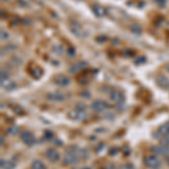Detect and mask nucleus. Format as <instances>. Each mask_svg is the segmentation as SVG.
<instances>
[{"label": "nucleus", "mask_w": 169, "mask_h": 169, "mask_svg": "<svg viewBox=\"0 0 169 169\" xmlns=\"http://www.w3.org/2000/svg\"><path fill=\"white\" fill-rule=\"evenodd\" d=\"M68 117L72 121H83L87 117L86 106L83 104H78L76 106V110L68 113Z\"/></svg>", "instance_id": "obj_1"}, {"label": "nucleus", "mask_w": 169, "mask_h": 169, "mask_svg": "<svg viewBox=\"0 0 169 169\" xmlns=\"http://www.w3.org/2000/svg\"><path fill=\"white\" fill-rule=\"evenodd\" d=\"M79 160V149L77 147H70L66 151V156L63 157L64 165H73Z\"/></svg>", "instance_id": "obj_2"}, {"label": "nucleus", "mask_w": 169, "mask_h": 169, "mask_svg": "<svg viewBox=\"0 0 169 169\" xmlns=\"http://www.w3.org/2000/svg\"><path fill=\"white\" fill-rule=\"evenodd\" d=\"M144 164L150 169H160L162 165L161 160L156 156H147L144 158Z\"/></svg>", "instance_id": "obj_3"}, {"label": "nucleus", "mask_w": 169, "mask_h": 169, "mask_svg": "<svg viewBox=\"0 0 169 169\" xmlns=\"http://www.w3.org/2000/svg\"><path fill=\"white\" fill-rule=\"evenodd\" d=\"M91 110L97 112V113H102L104 110H106L110 108V104L103 99H95L94 102L90 104Z\"/></svg>", "instance_id": "obj_4"}, {"label": "nucleus", "mask_w": 169, "mask_h": 169, "mask_svg": "<svg viewBox=\"0 0 169 169\" xmlns=\"http://www.w3.org/2000/svg\"><path fill=\"white\" fill-rule=\"evenodd\" d=\"M70 31L72 34H75L78 37H85L86 36V32L83 31V26L80 25L78 20H71L70 22Z\"/></svg>", "instance_id": "obj_5"}, {"label": "nucleus", "mask_w": 169, "mask_h": 169, "mask_svg": "<svg viewBox=\"0 0 169 169\" xmlns=\"http://www.w3.org/2000/svg\"><path fill=\"white\" fill-rule=\"evenodd\" d=\"M110 99L112 102H114L117 106H121L122 104H124V96L117 89H112L110 91Z\"/></svg>", "instance_id": "obj_6"}, {"label": "nucleus", "mask_w": 169, "mask_h": 169, "mask_svg": "<svg viewBox=\"0 0 169 169\" xmlns=\"http://www.w3.org/2000/svg\"><path fill=\"white\" fill-rule=\"evenodd\" d=\"M20 139H22V141H23L26 146H29V147L33 146L36 142L35 137H34L33 133L29 132V131H23L22 134H20Z\"/></svg>", "instance_id": "obj_7"}, {"label": "nucleus", "mask_w": 169, "mask_h": 169, "mask_svg": "<svg viewBox=\"0 0 169 169\" xmlns=\"http://www.w3.org/2000/svg\"><path fill=\"white\" fill-rule=\"evenodd\" d=\"M70 78L69 77H67V76L64 75H58L55 76L54 79H53V83H55V85H58V86L60 87H66L68 86L69 83H70Z\"/></svg>", "instance_id": "obj_8"}, {"label": "nucleus", "mask_w": 169, "mask_h": 169, "mask_svg": "<svg viewBox=\"0 0 169 169\" xmlns=\"http://www.w3.org/2000/svg\"><path fill=\"white\" fill-rule=\"evenodd\" d=\"M151 151L156 156H168L169 154V147L166 146H154L151 147Z\"/></svg>", "instance_id": "obj_9"}, {"label": "nucleus", "mask_w": 169, "mask_h": 169, "mask_svg": "<svg viewBox=\"0 0 169 169\" xmlns=\"http://www.w3.org/2000/svg\"><path fill=\"white\" fill-rule=\"evenodd\" d=\"M45 157H46L50 161L55 162L60 159V154L55 149H53V148H49V149H46V151H45Z\"/></svg>", "instance_id": "obj_10"}, {"label": "nucleus", "mask_w": 169, "mask_h": 169, "mask_svg": "<svg viewBox=\"0 0 169 169\" xmlns=\"http://www.w3.org/2000/svg\"><path fill=\"white\" fill-rule=\"evenodd\" d=\"M91 10L94 12V15L97 16V17H104V16L106 15V9L98 4L93 5L91 6Z\"/></svg>", "instance_id": "obj_11"}, {"label": "nucleus", "mask_w": 169, "mask_h": 169, "mask_svg": "<svg viewBox=\"0 0 169 169\" xmlns=\"http://www.w3.org/2000/svg\"><path fill=\"white\" fill-rule=\"evenodd\" d=\"M157 83L159 85V87H161L162 89L168 90L169 89V79L164 75H159L157 77Z\"/></svg>", "instance_id": "obj_12"}, {"label": "nucleus", "mask_w": 169, "mask_h": 169, "mask_svg": "<svg viewBox=\"0 0 169 169\" xmlns=\"http://www.w3.org/2000/svg\"><path fill=\"white\" fill-rule=\"evenodd\" d=\"M47 98L53 102H62L64 100V95L60 91H53V93H49L47 94Z\"/></svg>", "instance_id": "obj_13"}, {"label": "nucleus", "mask_w": 169, "mask_h": 169, "mask_svg": "<svg viewBox=\"0 0 169 169\" xmlns=\"http://www.w3.org/2000/svg\"><path fill=\"white\" fill-rule=\"evenodd\" d=\"M86 66H87V63L85 62V61H78L77 63H75V64H72V66H71L70 71L71 72H77V71L83 69Z\"/></svg>", "instance_id": "obj_14"}, {"label": "nucleus", "mask_w": 169, "mask_h": 169, "mask_svg": "<svg viewBox=\"0 0 169 169\" xmlns=\"http://www.w3.org/2000/svg\"><path fill=\"white\" fill-rule=\"evenodd\" d=\"M29 72H31V75L34 77L35 79H39L42 77V73H43V71L41 70V68L36 67V66H34V67L31 68V70H29Z\"/></svg>", "instance_id": "obj_15"}, {"label": "nucleus", "mask_w": 169, "mask_h": 169, "mask_svg": "<svg viewBox=\"0 0 169 169\" xmlns=\"http://www.w3.org/2000/svg\"><path fill=\"white\" fill-rule=\"evenodd\" d=\"M0 165H1V168L2 169H15V162L12 161V160H4V159H1Z\"/></svg>", "instance_id": "obj_16"}, {"label": "nucleus", "mask_w": 169, "mask_h": 169, "mask_svg": "<svg viewBox=\"0 0 169 169\" xmlns=\"http://www.w3.org/2000/svg\"><path fill=\"white\" fill-rule=\"evenodd\" d=\"M159 133L164 135V137H169V122L164 123L160 127H159Z\"/></svg>", "instance_id": "obj_17"}, {"label": "nucleus", "mask_w": 169, "mask_h": 169, "mask_svg": "<svg viewBox=\"0 0 169 169\" xmlns=\"http://www.w3.org/2000/svg\"><path fill=\"white\" fill-rule=\"evenodd\" d=\"M1 86H2V88H5L6 90H12V89H15V83H12V81H10L9 79H7V80H5V81H1Z\"/></svg>", "instance_id": "obj_18"}, {"label": "nucleus", "mask_w": 169, "mask_h": 169, "mask_svg": "<svg viewBox=\"0 0 169 169\" xmlns=\"http://www.w3.org/2000/svg\"><path fill=\"white\" fill-rule=\"evenodd\" d=\"M32 169H46V167L41 160H34L32 162Z\"/></svg>", "instance_id": "obj_19"}, {"label": "nucleus", "mask_w": 169, "mask_h": 169, "mask_svg": "<svg viewBox=\"0 0 169 169\" xmlns=\"http://www.w3.org/2000/svg\"><path fill=\"white\" fill-rule=\"evenodd\" d=\"M131 32H133L135 34H141V27L139 26L138 24H133V25H131Z\"/></svg>", "instance_id": "obj_20"}, {"label": "nucleus", "mask_w": 169, "mask_h": 169, "mask_svg": "<svg viewBox=\"0 0 169 169\" xmlns=\"http://www.w3.org/2000/svg\"><path fill=\"white\" fill-rule=\"evenodd\" d=\"M79 157L80 158H88L89 157V151L86 149H79Z\"/></svg>", "instance_id": "obj_21"}, {"label": "nucleus", "mask_w": 169, "mask_h": 169, "mask_svg": "<svg viewBox=\"0 0 169 169\" xmlns=\"http://www.w3.org/2000/svg\"><path fill=\"white\" fill-rule=\"evenodd\" d=\"M0 35H1V41H6V39H8V37H9V34H8L5 29H1Z\"/></svg>", "instance_id": "obj_22"}, {"label": "nucleus", "mask_w": 169, "mask_h": 169, "mask_svg": "<svg viewBox=\"0 0 169 169\" xmlns=\"http://www.w3.org/2000/svg\"><path fill=\"white\" fill-rule=\"evenodd\" d=\"M160 143H161V146L169 147V138L168 137H164V138L160 140Z\"/></svg>", "instance_id": "obj_23"}, {"label": "nucleus", "mask_w": 169, "mask_h": 169, "mask_svg": "<svg viewBox=\"0 0 169 169\" xmlns=\"http://www.w3.org/2000/svg\"><path fill=\"white\" fill-rule=\"evenodd\" d=\"M7 132L9 134H15V133H17V127H16V126H10V127H8Z\"/></svg>", "instance_id": "obj_24"}, {"label": "nucleus", "mask_w": 169, "mask_h": 169, "mask_svg": "<svg viewBox=\"0 0 169 169\" xmlns=\"http://www.w3.org/2000/svg\"><path fill=\"white\" fill-rule=\"evenodd\" d=\"M44 137H45V139H47V140H50L51 138H53V134H52L51 131L46 130V131H45V133H44Z\"/></svg>", "instance_id": "obj_25"}, {"label": "nucleus", "mask_w": 169, "mask_h": 169, "mask_svg": "<svg viewBox=\"0 0 169 169\" xmlns=\"http://www.w3.org/2000/svg\"><path fill=\"white\" fill-rule=\"evenodd\" d=\"M120 169H133V166L131 165V164H124L120 167Z\"/></svg>", "instance_id": "obj_26"}, {"label": "nucleus", "mask_w": 169, "mask_h": 169, "mask_svg": "<svg viewBox=\"0 0 169 169\" xmlns=\"http://www.w3.org/2000/svg\"><path fill=\"white\" fill-rule=\"evenodd\" d=\"M156 4H158L159 6H161V7H164L165 6V4L167 2V0H154Z\"/></svg>", "instance_id": "obj_27"}, {"label": "nucleus", "mask_w": 169, "mask_h": 169, "mask_svg": "<svg viewBox=\"0 0 169 169\" xmlns=\"http://www.w3.org/2000/svg\"><path fill=\"white\" fill-rule=\"evenodd\" d=\"M8 79V75L4 71H1V81H5V80H7Z\"/></svg>", "instance_id": "obj_28"}, {"label": "nucleus", "mask_w": 169, "mask_h": 169, "mask_svg": "<svg viewBox=\"0 0 169 169\" xmlns=\"http://www.w3.org/2000/svg\"><path fill=\"white\" fill-rule=\"evenodd\" d=\"M106 169H117V168H116V166L113 165V164H108V165L106 166Z\"/></svg>", "instance_id": "obj_29"}, {"label": "nucleus", "mask_w": 169, "mask_h": 169, "mask_svg": "<svg viewBox=\"0 0 169 169\" xmlns=\"http://www.w3.org/2000/svg\"><path fill=\"white\" fill-rule=\"evenodd\" d=\"M19 2V6H24V7H27V2H25L23 0H17Z\"/></svg>", "instance_id": "obj_30"}, {"label": "nucleus", "mask_w": 169, "mask_h": 169, "mask_svg": "<svg viewBox=\"0 0 169 169\" xmlns=\"http://www.w3.org/2000/svg\"><path fill=\"white\" fill-rule=\"evenodd\" d=\"M117 154V149H116V148L110 150V154Z\"/></svg>", "instance_id": "obj_31"}, {"label": "nucleus", "mask_w": 169, "mask_h": 169, "mask_svg": "<svg viewBox=\"0 0 169 169\" xmlns=\"http://www.w3.org/2000/svg\"><path fill=\"white\" fill-rule=\"evenodd\" d=\"M68 51H69V53H70L71 55H73L75 54V49H73V47H69V49H68Z\"/></svg>", "instance_id": "obj_32"}, {"label": "nucleus", "mask_w": 169, "mask_h": 169, "mask_svg": "<svg viewBox=\"0 0 169 169\" xmlns=\"http://www.w3.org/2000/svg\"><path fill=\"white\" fill-rule=\"evenodd\" d=\"M81 96H83V97H87V98H89V97H90V95H89V93H88V91H86V93H81Z\"/></svg>", "instance_id": "obj_33"}, {"label": "nucleus", "mask_w": 169, "mask_h": 169, "mask_svg": "<svg viewBox=\"0 0 169 169\" xmlns=\"http://www.w3.org/2000/svg\"><path fill=\"white\" fill-rule=\"evenodd\" d=\"M144 61H146V59H144V58L142 56V59H141V60H140V59L137 60V61H135V63H143V62H144Z\"/></svg>", "instance_id": "obj_34"}, {"label": "nucleus", "mask_w": 169, "mask_h": 169, "mask_svg": "<svg viewBox=\"0 0 169 169\" xmlns=\"http://www.w3.org/2000/svg\"><path fill=\"white\" fill-rule=\"evenodd\" d=\"M166 162L168 164V166H169V154L168 156H166Z\"/></svg>", "instance_id": "obj_35"}, {"label": "nucleus", "mask_w": 169, "mask_h": 169, "mask_svg": "<svg viewBox=\"0 0 169 169\" xmlns=\"http://www.w3.org/2000/svg\"><path fill=\"white\" fill-rule=\"evenodd\" d=\"M1 144L4 146V137H1Z\"/></svg>", "instance_id": "obj_36"}, {"label": "nucleus", "mask_w": 169, "mask_h": 169, "mask_svg": "<svg viewBox=\"0 0 169 169\" xmlns=\"http://www.w3.org/2000/svg\"><path fill=\"white\" fill-rule=\"evenodd\" d=\"M80 169H90V167H83V168H80Z\"/></svg>", "instance_id": "obj_37"}, {"label": "nucleus", "mask_w": 169, "mask_h": 169, "mask_svg": "<svg viewBox=\"0 0 169 169\" xmlns=\"http://www.w3.org/2000/svg\"><path fill=\"white\" fill-rule=\"evenodd\" d=\"M2 1H9V0H2Z\"/></svg>", "instance_id": "obj_38"}]
</instances>
